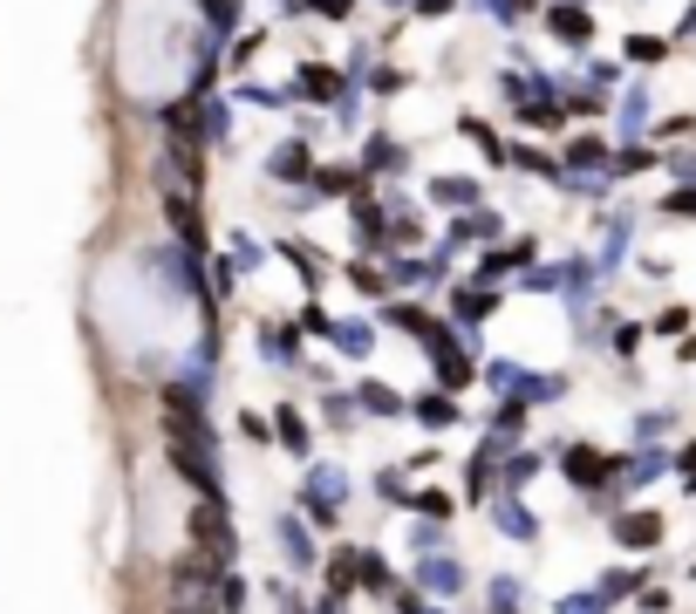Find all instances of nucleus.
<instances>
[{"instance_id": "obj_1", "label": "nucleus", "mask_w": 696, "mask_h": 614, "mask_svg": "<svg viewBox=\"0 0 696 614\" xmlns=\"http://www.w3.org/2000/svg\"><path fill=\"white\" fill-rule=\"evenodd\" d=\"M164 430H172V444H205L212 450V424H205V403L191 383H164Z\"/></svg>"}, {"instance_id": "obj_2", "label": "nucleus", "mask_w": 696, "mask_h": 614, "mask_svg": "<svg viewBox=\"0 0 696 614\" xmlns=\"http://www.w3.org/2000/svg\"><path fill=\"white\" fill-rule=\"evenodd\" d=\"M424 348H430V368H437V383H444V396H458L465 383H471V355L458 348V342H450V327L437 321L430 327V335H424Z\"/></svg>"}, {"instance_id": "obj_3", "label": "nucleus", "mask_w": 696, "mask_h": 614, "mask_svg": "<svg viewBox=\"0 0 696 614\" xmlns=\"http://www.w3.org/2000/svg\"><path fill=\"white\" fill-rule=\"evenodd\" d=\"M191 532H198V547H205V560H212V566H226L232 560V519H226V499H205L198 506V519H191Z\"/></svg>"}, {"instance_id": "obj_4", "label": "nucleus", "mask_w": 696, "mask_h": 614, "mask_svg": "<svg viewBox=\"0 0 696 614\" xmlns=\"http://www.w3.org/2000/svg\"><path fill=\"white\" fill-rule=\"evenodd\" d=\"M560 465H567V478L581 485V491H601L614 471H622V465H614L607 450H594V444H567V458H560Z\"/></svg>"}, {"instance_id": "obj_5", "label": "nucleus", "mask_w": 696, "mask_h": 614, "mask_svg": "<svg viewBox=\"0 0 696 614\" xmlns=\"http://www.w3.org/2000/svg\"><path fill=\"white\" fill-rule=\"evenodd\" d=\"M172 465L185 471V485H198V491H205V499H226V485H219L212 450H205V444H172Z\"/></svg>"}, {"instance_id": "obj_6", "label": "nucleus", "mask_w": 696, "mask_h": 614, "mask_svg": "<svg viewBox=\"0 0 696 614\" xmlns=\"http://www.w3.org/2000/svg\"><path fill=\"white\" fill-rule=\"evenodd\" d=\"M417 581H424V594H458V587H465V566L450 560V553H424Z\"/></svg>"}, {"instance_id": "obj_7", "label": "nucleus", "mask_w": 696, "mask_h": 614, "mask_svg": "<svg viewBox=\"0 0 696 614\" xmlns=\"http://www.w3.org/2000/svg\"><path fill=\"white\" fill-rule=\"evenodd\" d=\"M547 28L567 41V49H588V34H594V21H588V8H567V0H560V8H547Z\"/></svg>"}, {"instance_id": "obj_8", "label": "nucleus", "mask_w": 696, "mask_h": 614, "mask_svg": "<svg viewBox=\"0 0 696 614\" xmlns=\"http://www.w3.org/2000/svg\"><path fill=\"white\" fill-rule=\"evenodd\" d=\"M409 417H417L424 430H450V424H458V396L430 389V396H417V403H409Z\"/></svg>"}, {"instance_id": "obj_9", "label": "nucleus", "mask_w": 696, "mask_h": 614, "mask_svg": "<svg viewBox=\"0 0 696 614\" xmlns=\"http://www.w3.org/2000/svg\"><path fill=\"white\" fill-rule=\"evenodd\" d=\"M164 212H172V226H178V239H185V260H205V232H198L191 198H164Z\"/></svg>"}, {"instance_id": "obj_10", "label": "nucleus", "mask_w": 696, "mask_h": 614, "mask_svg": "<svg viewBox=\"0 0 696 614\" xmlns=\"http://www.w3.org/2000/svg\"><path fill=\"white\" fill-rule=\"evenodd\" d=\"M301 96H308V103H342V69L308 62V69H301Z\"/></svg>"}, {"instance_id": "obj_11", "label": "nucleus", "mask_w": 696, "mask_h": 614, "mask_svg": "<svg viewBox=\"0 0 696 614\" xmlns=\"http://www.w3.org/2000/svg\"><path fill=\"white\" fill-rule=\"evenodd\" d=\"M430 198H437V205H450V212H471V198H478V178H458V171H444V178H430Z\"/></svg>"}, {"instance_id": "obj_12", "label": "nucleus", "mask_w": 696, "mask_h": 614, "mask_svg": "<svg viewBox=\"0 0 696 614\" xmlns=\"http://www.w3.org/2000/svg\"><path fill=\"white\" fill-rule=\"evenodd\" d=\"M614 540H622V547H655V540H663V519H655V512H629V519H614Z\"/></svg>"}, {"instance_id": "obj_13", "label": "nucleus", "mask_w": 696, "mask_h": 614, "mask_svg": "<svg viewBox=\"0 0 696 614\" xmlns=\"http://www.w3.org/2000/svg\"><path fill=\"white\" fill-rule=\"evenodd\" d=\"M355 409H368V417H403L409 403H403L389 383H362V389H355Z\"/></svg>"}, {"instance_id": "obj_14", "label": "nucleus", "mask_w": 696, "mask_h": 614, "mask_svg": "<svg viewBox=\"0 0 696 614\" xmlns=\"http://www.w3.org/2000/svg\"><path fill=\"white\" fill-rule=\"evenodd\" d=\"M499 450H506L499 437H485V444H478V458H471V485H465L471 499H485V491H491V471H499Z\"/></svg>"}, {"instance_id": "obj_15", "label": "nucleus", "mask_w": 696, "mask_h": 614, "mask_svg": "<svg viewBox=\"0 0 696 614\" xmlns=\"http://www.w3.org/2000/svg\"><path fill=\"white\" fill-rule=\"evenodd\" d=\"M355 573H362V553H355V547H342L335 560H328V601H342V594L355 587Z\"/></svg>"}, {"instance_id": "obj_16", "label": "nucleus", "mask_w": 696, "mask_h": 614, "mask_svg": "<svg viewBox=\"0 0 696 614\" xmlns=\"http://www.w3.org/2000/svg\"><path fill=\"white\" fill-rule=\"evenodd\" d=\"M450 308H458V321H465V327H478L491 308H499V294H491V287H458V301H450Z\"/></svg>"}, {"instance_id": "obj_17", "label": "nucleus", "mask_w": 696, "mask_h": 614, "mask_svg": "<svg viewBox=\"0 0 696 614\" xmlns=\"http://www.w3.org/2000/svg\"><path fill=\"white\" fill-rule=\"evenodd\" d=\"M267 171H273V178H308V137H294V144H280V150L267 157Z\"/></svg>"}, {"instance_id": "obj_18", "label": "nucleus", "mask_w": 696, "mask_h": 614, "mask_svg": "<svg viewBox=\"0 0 696 614\" xmlns=\"http://www.w3.org/2000/svg\"><path fill=\"white\" fill-rule=\"evenodd\" d=\"M362 164H368V171H403V164H409V150H403L396 137H368Z\"/></svg>"}, {"instance_id": "obj_19", "label": "nucleus", "mask_w": 696, "mask_h": 614, "mask_svg": "<svg viewBox=\"0 0 696 614\" xmlns=\"http://www.w3.org/2000/svg\"><path fill=\"white\" fill-rule=\"evenodd\" d=\"M567 164H573V171H607L614 157H607L601 137H573V144H567Z\"/></svg>"}, {"instance_id": "obj_20", "label": "nucleus", "mask_w": 696, "mask_h": 614, "mask_svg": "<svg viewBox=\"0 0 696 614\" xmlns=\"http://www.w3.org/2000/svg\"><path fill=\"white\" fill-rule=\"evenodd\" d=\"M526 260H532V239H512V246H499V253H485L478 273L491 280V273H512V267H526Z\"/></svg>"}, {"instance_id": "obj_21", "label": "nucleus", "mask_w": 696, "mask_h": 614, "mask_svg": "<svg viewBox=\"0 0 696 614\" xmlns=\"http://www.w3.org/2000/svg\"><path fill=\"white\" fill-rule=\"evenodd\" d=\"M465 239H499V212H465L450 226V246H465Z\"/></svg>"}, {"instance_id": "obj_22", "label": "nucleus", "mask_w": 696, "mask_h": 614, "mask_svg": "<svg viewBox=\"0 0 696 614\" xmlns=\"http://www.w3.org/2000/svg\"><path fill=\"white\" fill-rule=\"evenodd\" d=\"M519 430H526V396H506V403H499V417H491V437L512 444Z\"/></svg>"}, {"instance_id": "obj_23", "label": "nucleus", "mask_w": 696, "mask_h": 614, "mask_svg": "<svg viewBox=\"0 0 696 614\" xmlns=\"http://www.w3.org/2000/svg\"><path fill=\"white\" fill-rule=\"evenodd\" d=\"M383 232H389V226H383V205H376V198H355V239L376 246Z\"/></svg>"}, {"instance_id": "obj_24", "label": "nucleus", "mask_w": 696, "mask_h": 614, "mask_svg": "<svg viewBox=\"0 0 696 614\" xmlns=\"http://www.w3.org/2000/svg\"><path fill=\"white\" fill-rule=\"evenodd\" d=\"M273 437L301 458V450H308V424H301V409H273Z\"/></svg>"}, {"instance_id": "obj_25", "label": "nucleus", "mask_w": 696, "mask_h": 614, "mask_svg": "<svg viewBox=\"0 0 696 614\" xmlns=\"http://www.w3.org/2000/svg\"><path fill=\"white\" fill-rule=\"evenodd\" d=\"M280 547H287V560H294V566H308V560H314V547H308V519H280Z\"/></svg>"}, {"instance_id": "obj_26", "label": "nucleus", "mask_w": 696, "mask_h": 614, "mask_svg": "<svg viewBox=\"0 0 696 614\" xmlns=\"http://www.w3.org/2000/svg\"><path fill=\"white\" fill-rule=\"evenodd\" d=\"M355 587H368V594H396V573H389V560L362 553V581H355Z\"/></svg>"}, {"instance_id": "obj_27", "label": "nucleus", "mask_w": 696, "mask_h": 614, "mask_svg": "<svg viewBox=\"0 0 696 614\" xmlns=\"http://www.w3.org/2000/svg\"><path fill=\"white\" fill-rule=\"evenodd\" d=\"M260 348L280 355V362H294V355H301V335H294V327H273V321H267V327H260Z\"/></svg>"}, {"instance_id": "obj_28", "label": "nucleus", "mask_w": 696, "mask_h": 614, "mask_svg": "<svg viewBox=\"0 0 696 614\" xmlns=\"http://www.w3.org/2000/svg\"><path fill=\"white\" fill-rule=\"evenodd\" d=\"M458 131H465V137H471V144H478V150H485L491 164H506V157H512V150L499 144V131H485V123H478V116H465V123H458Z\"/></svg>"}, {"instance_id": "obj_29", "label": "nucleus", "mask_w": 696, "mask_h": 614, "mask_svg": "<svg viewBox=\"0 0 696 614\" xmlns=\"http://www.w3.org/2000/svg\"><path fill=\"white\" fill-rule=\"evenodd\" d=\"M198 137H205V144H226V137H232V110H226V103H205Z\"/></svg>"}, {"instance_id": "obj_30", "label": "nucleus", "mask_w": 696, "mask_h": 614, "mask_svg": "<svg viewBox=\"0 0 696 614\" xmlns=\"http://www.w3.org/2000/svg\"><path fill=\"white\" fill-rule=\"evenodd\" d=\"M328 342H342L349 355H368V327L362 321H335V327H328Z\"/></svg>"}, {"instance_id": "obj_31", "label": "nucleus", "mask_w": 696, "mask_h": 614, "mask_svg": "<svg viewBox=\"0 0 696 614\" xmlns=\"http://www.w3.org/2000/svg\"><path fill=\"white\" fill-rule=\"evenodd\" d=\"M499 519H506V532H512V540H532V532H540V519H532L526 506H512V499L499 506Z\"/></svg>"}, {"instance_id": "obj_32", "label": "nucleus", "mask_w": 696, "mask_h": 614, "mask_svg": "<svg viewBox=\"0 0 696 614\" xmlns=\"http://www.w3.org/2000/svg\"><path fill=\"white\" fill-rule=\"evenodd\" d=\"M280 253H287V260H294V273H301L308 287L321 280V267H314V246H301V239H287V246H280Z\"/></svg>"}, {"instance_id": "obj_33", "label": "nucleus", "mask_w": 696, "mask_h": 614, "mask_svg": "<svg viewBox=\"0 0 696 614\" xmlns=\"http://www.w3.org/2000/svg\"><path fill=\"white\" fill-rule=\"evenodd\" d=\"M409 506H417L424 519H437V525L450 519V499H444V491H409Z\"/></svg>"}, {"instance_id": "obj_34", "label": "nucleus", "mask_w": 696, "mask_h": 614, "mask_svg": "<svg viewBox=\"0 0 696 614\" xmlns=\"http://www.w3.org/2000/svg\"><path fill=\"white\" fill-rule=\"evenodd\" d=\"M635 581H642V573H622V566H614V573H601V601H622V594H635Z\"/></svg>"}, {"instance_id": "obj_35", "label": "nucleus", "mask_w": 696, "mask_h": 614, "mask_svg": "<svg viewBox=\"0 0 696 614\" xmlns=\"http://www.w3.org/2000/svg\"><path fill=\"white\" fill-rule=\"evenodd\" d=\"M376 491H383L389 506H409V478H403V471H383V478H376Z\"/></svg>"}, {"instance_id": "obj_36", "label": "nucleus", "mask_w": 696, "mask_h": 614, "mask_svg": "<svg viewBox=\"0 0 696 614\" xmlns=\"http://www.w3.org/2000/svg\"><path fill=\"white\" fill-rule=\"evenodd\" d=\"M349 280H355V294H383V273L368 267V260H355V267H349Z\"/></svg>"}, {"instance_id": "obj_37", "label": "nucleus", "mask_w": 696, "mask_h": 614, "mask_svg": "<svg viewBox=\"0 0 696 614\" xmlns=\"http://www.w3.org/2000/svg\"><path fill=\"white\" fill-rule=\"evenodd\" d=\"M491 614H519V587L512 581H491Z\"/></svg>"}, {"instance_id": "obj_38", "label": "nucleus", "mask_w": 696, "mask_h": 614, "mask_svg": "<svg viewBox=\"0 0 696 614\" xmlns=\"http://www.w3.org/2000/svg\"><path fill=\"white\" fill-rule=\"evenodd\" d=\"M314 191L328 198V191H355V171H314Z\"/></svg>"}, {"instance_id": "obj_39", "label": "nucleus", "mask_w": 696, "mask_h": 614, "mask_svg": "<svg viewBox=\"0 0 696 614\" xmlns=\"http://www.w3.org/2000/svg\"><path fill=\"white\" fill-rule=\"evenodd\" d=\"M512 164H526V171H540V178H553V171H560V164H553L547 150H512Z\"/></svg>"}, {"instance_id": "obj_40", "label": "nucleus", "mask_w": 696, "mask_h": 614, "mask_svg": "<svg viewBox=\"0 0 696 614\" xmlns=\"http://www.w3.org/2000/svg\"><path fill=\"white\" fill-rule=\"evenodd\" d=\"M629 55H635V62H663V41H655V34H635Z\"/></svg>"}, {"instance_id": "obj_41", "label": "nucleus", "mask_w": 696, "mask_h": 614, "mask_svg": "<svg viewBox=\"0 0 696 614\" xmlns=\"http://www.w3.org/2000/svg\"><path fill=\"white\" fill-rule=\"evenodd\" d=\"M368 90H376V96H396V90H403V69H376V75H368Z\"/></svg>"}, {"instance_id": "obj_42", "label": "nucleus", "mask_w": 696, "mask_h": 614, "mask_svg": "<svg viewBox=\"0 0 696 614\" xmlns=\"http://www.w3.org/2000/svg\"><path fill=\"white\" fill-rule=\"evenodd\" d=\"M485 383H499V389H519V368H512V362H491V368H485Z\"/></svg>"}, {"instance_id": "obj_43", "label": "nucleus", "mask_w": 696, "mask_h": 614, "mask_svg": "<svg viewBox=\"0 0 696 614\" xmlns=\"http://www.w3.org/2000/svg\"><path fill=\"white\" fill-rule=\"evenodd\" d=\"M532 471H540V458H512V471H506V485H512V491H519V485H526V478H532Z\"/></svg>"}, {"instance_id": "obj_44", "label": "nucleus", "mask_w": 696, "mask_h": 614, "mask_svg": "<svg viewBox=\"0 0 696 614\" xmlns=\"http://www.w3.org/2000/svg\"><path fill=\"white\" fill-rule=\"evenodd\" d=\"M328 417H335V424H355V396H328Z\"/></svg>"}, {"instance_id": "obj_45", "label": "nucleus", "mask_w": 696, "mask_h": 614, "mask_svg": "<svg viewBox=\"0 0 696 614\" xmlns=\"http://www.w3.org/2000/svg\"><path fill=\"white\" fill-rule=\"evenodd\" d=\"M669 212H676V219H696V185H689V191H676V198H669Z\"/></svg>"}, {"instance_id": "obj_46", "label": "nucleus", "mask_w": 696, "mask_h": 614, "mask_svg": "<svg viewBox=\"0 0 696 614\" xmlns=\"http://www.w3.org/2000/svg\"><path fill=\"white\" fill-rule=\"evenodd\" d=\"M601 607V594H581V601H560V614H594Z\"/></svg>"}, {"instance_id": "obj_47", "label": "nucleus", "mask_w": 696, "mask_h": 614, "mask_svg": "<svg viewBox=\"0 0 696 614\" xmlns=\"http://www.w3.org/2000/svg\"><path fill=\"white\" fill-rule=\"evenodd\" d=\"M308 8H314V14H349L355 0H308Z\"/></svg>"}, {"instance_id": "obj_48", "label": "nucleus", "mask_w": 696, "mask_h": 614, "mask_svg": "<svg viewBox=\"0 0 696 614\" xmlns=\"http://www.w3.org/2000/svg\"><path fill=\"white\" fill-rule=\"evenodd\" d=\"M396 607H403V614H430V607H424L417 594H403V587H396Z\"/></svg>"}, {"instance_id": "obj_49", "label": "nucleus", "mask_w": 696, "mask_h": 614, "mask_svg": "<svg viewBox=\"0 0 696 614\" xmlns=\"http://www.w3.org/2000/svg\"><path fill=\"white\" fill-rule=\"evenodd\" d=\"M683 478H689V485H696V444H689V450H683Z\"/></svg>"}, {"instance_id": "obj_50", "label": "nucleus", "mask_w": 696, "mask_h": 614, "mask_svg": "<svg viewBox=\"0 0 696 614\" xmlns=\"http://www.w3.org/2000/svg\"><path fill=\"white\" fill-rule=\"evenodd\" d=\"M409 8H424V14H444V8H450V0H409Z\"/></svg>"}, {"instance_id": "obj_51", "label": "nucleus", "mask_w": 696, "mask_h": 614, "mask_svg": "<svg viewBox=\"0 0 696 614\" xmlns=\"http://www.w3.org/2000/svg\"><path fill=\"white\" fill-rule=\"evenodd\" d=\"M683 34H696V8H689V14H683Z\"/></svg>"}, {"instance_id": "obj_52", "label": "nucleus", "mask_w": 696, "mask_h": 614, "mask_svg": "<svg viewBox=\"0 0 696 614\" xmlns=\"http://www.w3.org/2000/svg\"><path fill=\"white\" fill-rule=\"evenodd\" d=\"M178 614H191V607H178Z\"/></svg>"}]
</instances>
